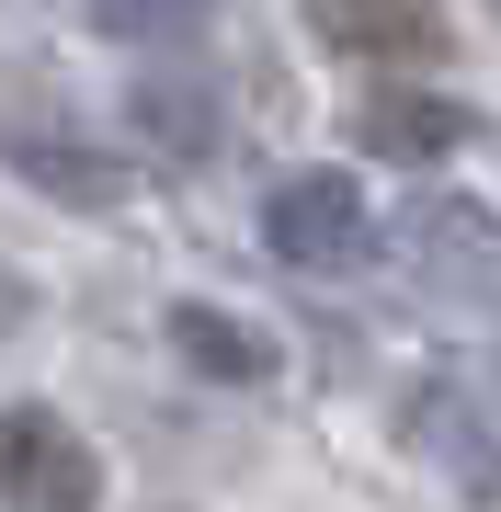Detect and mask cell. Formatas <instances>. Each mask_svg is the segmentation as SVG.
<instances>
[{
    "instance_id": "6",
    "label": "cell",
    "mask_w": 501,
    "mask_h": 512,
    "mask_svg": "<svg viewBox=\"0 0 501 512\" xmlns=\"http://www.w3.org/2000/svg\"><path fill=\"white\" fill-rule=\"evenodd\" d=\"M126 126L160 148V160H217L228 148V103H217V80H171V69H149L126 92Z\"/></svg>"
},
{
    "instance_id": "2",
    "label": "cell",
    "mask_w": 501,
    "mask_h": 512,
    "mask_svg": "<svg viewBox=\"0 0 501 512\" xmlns=\"http://www.w3.org/2000/svg\"><path fill=\"white\" fill-rule=\"evenodd\" d=\"M376 239H388V262L410 285H501V217L467 194H410Z\"/></svg>"
},
{
    "instance_id": "5",
    "label": "cell",
    "mask_w": 501,
    "mask_h": 512,
    "mask_svg": "<svg viewBox=\"0 0 501 512\" xmlns=\"http://www.w3.org/2000/svg\"><path fill=\"white\" fill-rule=\"evenodd\" d=\"M308 35L342 57H445V12L433 0H308Z\"/></svg>"
},
{
    "instance_id": "9",
    "label": "cell",
    "mask_w": 501,
    "mask_h": 512,
    "mask_svg": "<svg viewBox=\"0 0 501 512\" xmlns=\"http://www.w3.org/2000/svg\"><path fill=\"white\" fill-rule=\"evenodd\" d=\"M171 353H183L194 376H217V387H262L274 376V330H251V319H228V308H171Z\"/></svg>"
},
{
    "instance_id": "4",
    "label": "cell",
    "mask_w": 501,
    "mask_h": 512,
    "mask_svg": "<svg viewBox=\"0 0 501 512\" xmlns=\"http://www.w3.org/2000/svg\"><path fill=\"white\" fill-rule=\"evenodd\" d=\"M399 444L445 467V478H456V501L501 512V421H490L479 399H467V387H410V410H399Z\"/></svg>"
},
{
    "instance_id": "3",
    "label": "cell",
    "mask_w": 501,
    "mask_h": 512,
    "mask_svg": "<svg viewBox=\"0 0 501 512\" xmlns=\"http://www.w3.org/2000/svg\"><path fill=\"white\" fill-rule=\"evenodd\" d=\"M103 467L57 410H0V512H92Z\"/></svg>"
},
{
    "instance_id": "8",
    "label": "cell",
    "mask_w": 501,
    "mask_h": 512,
    "mask_svg": "<svg viewBox=\"0 0 501 512\" xmlns=\"http://www.w3.org/2000/svg\"><path fill=\"white\" fill-rule=\"evenodd\" d=\"M0 160L35 194H69V205H114L126 194V160H103V148H80V137H46V126H0Z\"/></svg>"
},
{
    "instance_id": "11",
    "label": "cell",
    "mask_w": 501,
    "mask_h": 512,
    "mask_svg": "<svg viewBox=\"0 0 501 512\" xmlns=\"http://www.w3.org/2000/svg\"><path fill=\"white\" fill-rule=\"evenodd\" d=\"M490 12H501V0H490Z\"/></svg>"
},
{
    "instance_id": "1",
    "label": "cell",
    "mask_w": 501,
    "mask_h": 512,
    "mask_svg": "<svg viewBox=\"0 0 501 512\" xmlns=\"http://www.w3.org/2000/svg\"><path fill=\"white\" fill-rule=\"evenodd\" d=\"M262 239H274V262H297V274H353V262L376 251V217H365V194H353L342 171H285L274 205H262Z\"/></svg>"
},
{
    "instance_id": "10",
    "label": "cell",
    "mask_w": 501,
    "mask_h": 512,
    "mask_svg": "<svg viewBox=\"0 0 501 512\" xmlns=\"http://www.w3.org/2000/svg\"><path fill=\"white\" fill-rule=\"evenodd\" d=\"M92 23L126 35V46H183V35L217 23V0H92Z\"/></svg>"
},
{
    "instance_id": "7",
    "label": "cell",
    "mask_w": 501,
    "mask_h": 512,
    "mask_svg": "<svg viewBox=\"0 0 501 512\" xmlns=\"http://www.w3.org/2000/svg\"><path fill=\"white\" fill-rule=\"evenodd\" d=\"M467 126H479V114L467 103H445V92H365V114H353V137L376 148V160H456L467 148Z\"/></svg>"
}]
</instances>
